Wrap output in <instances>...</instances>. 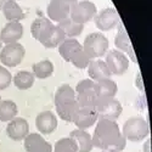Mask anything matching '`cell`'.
Here are the masks:
<instances>
[{
    "label": "cell",
    "mask_w": 152,
    "mask_h": 152,
    "mask_svg": "<svg viewBox=\"0 0 152 152\" xmlns=\"http://www.w3.org/2000/svg\"><path fill=\"white\" fill-rule=\"evenodd\" d=\"M91 142L93 147L102 152H121L126 145V140L116 121L108 119H97Z\"/></svg>",
    "instance_id": "obj_1"
},
{
    "label": "cell",
    "mask_w": 152,
    "mask_h": 152,
    "mask_svg": "<svg viewBox=\"0 0 152 152\" xmlns=\"http://www.w3.org/2000/svg\"><path fill=\"white\" fill-rule=\"evenodd\" d=\"M31 33L35 40H38L48 49L57 48L66 39V35L63 34L61 28L46 17H39L34 20L31 24Z\"/></svg>",
    "instance_id": "obj_2"
},
{
    "label": "cell",
    "mask_w": 152,
    "mask_h": 152,
    "mask_svg": "<svg viewBox=\"0 0 152 152\" xmlns=\"http://www.w3.org/2000/svg\"><path fill=\"white\" fill-rule=\"evenodd\" d=\"M78 102L75 99V91L68 84H62L55 93V108L61 119L71 122L78 110Z\"/></svg>",
    "instance_id": "obj_3"
},
{
    "label": "cell",
    "mask_w": 152,
    "mask_h": 152,
    "mask_svg": "<svg viewBox=\"0 0 152 152\" xmlns=\"http://www.w3.org/2000/svg\"><path fill=\"white\" fill-rule=\"evenodd\" d=\"M150 133V126L146 119L140 116H135L129 119L123 125L122 134L125 137V140H129L132 142H139L144 140Z\"/></svg>",
    "instance_id": "obj_4"
},
{
    "label": "cell",
    "mask_w": 152,
    "mask_h": 152,
    "mask_svg": "<svg viewBox=\"0 0 152 152\" xmlns=\"http://www.w3.org/2000/svg\"><path fill=\"white\" fill-rule=\"evenodd\" d=\"M82 46L88 57L90 60H96L106 55L108 50V39L102 33H90L86 35Z\"/></svg>",
    "instance_id": "obj_5"
},
{
    "label": "cell",
    "mask_w": 152,
    "mask_h": 152,
    "mask_svg": "<svg viewBox=\"0 0 152 152\" xmlns=\"http://www.w3.org/2000/svg\"><path fill=\"white\" fill-rule=\"evenodd\" d=\"M75 99L79 107H91L95 108L97 101V93L95 82L91 79H83L75 88Z\"/></svg>",
    "instance_id": "obj_6"
},
{
    "label": "cell",
    "mask_w": 152,
    "mask_h": 152,
    "mask_svg": "<svg viewBox=\"0 0 152 152\" xmlns=\"http://www.w3.org/2000/svg\"><path fill=\"white\" fill-rule=\"evenodd\" d=\"M95 110L99 119L116 121L121 116L123 107L122 104L115 97H105V99H97Z\"/></svg>",
    "instance_id": "obj_7"
},
{
    "label": "cell",
    "mask_w": 152,
    "mask_h": 152,
    "mask_svg": "<svg viewBox=\"0 0 152 152\" xmlns=\"http://www.w3.org/2000/svg\"><path fill=\"white\" fill-rule=\"evenodd\" d=\"M96 15V6L94 3L89 0H83V1H77L69 11V18L79 24H84L90 22Z\"/></svg>",
    "instance_id": "obj_8"
},
{
    "label": "cell",
    "mask_w": 152,
    "mask_h": 152,
    "mask_svg": "<svg viewBox=\"0 0 152 152\" xmlns=\"http://www.w3.org/2000/svg\"><path fill=\"white\" fill-rule=\"evenodd\" d=\"M26 49L20 43L6 44L0 51V61L6 67H16L23 61Z\"/></svg>",
    "instance_id": "obj_9"
},
{
    "label": "cell",
    "mask_w": 152,
    "mask_h": 152,
    "mask_svg": "<svg viewBox=\"0 0 152 152\" xmlns=\"http://www.w3.org/2000/svg\"><path fill=\"white\" fill-rule=\"evenodd\" d=\"M78 0H50L48 6V16L51 22H61L69 17L71 7Z\"/></svg>",
    "instance_id": "obj_10"
},
{
    "label": "cell",
    "mask_w": 152,
    "mask_h": 152,
    "mask_svg": "<svg viewBox=\"0 0 152 152\" xmlns=\"http://www.w3.org/2000/svg\"><path fill=\"white\" fill-rule=\"evenodd\" d=\"M106 65L111 74L122 75L126 72L129 67V58L118 50H111L106 53Z\"/></svg>",
    "instance_id": "obj_11"
},
{
    "label": "cell",
    "mask_w": 152,
    "mask_h": 152,
    "mask_svg": "<svg viewBox=\"0 0 152 152\" xmlns=\"http://www.w3.org/2000/svg\"><path fill=\"white\" fill-rule=\"evenodd\" d=\"M94 20H95L96 27L101 32L111 31L116 26H118V23H119L118 12L116 11V9H113V7H107V9L101 10L99 14L95 15Z\"/></svg>",
    "instance_id": "obj_12"
},
{
    "label": "cell",
    "mask_w": 152,
    "mask_h": 152,
    "mask_svg": "<svg viewBox=\"0 0 152 152\" xmlns=\"http://www.w3.org/2000/svg\"><path fill=\"white\" fill-rule=\"evenodd\" d=\"M99 117L95 108L91 107H78L77 112L73 117L72 123L77 125V128L80 130H85L88 128H90L91 125H94L97 122Z\"/></svg>",
    "instance_id": "obj_13"
},
{
    "label": "cell",
    "mask_w": 152,
    "mask_h": 152,
    "mask_svg": "<svg viewBox=\"0 0 152 152\" xmlns=\"http://www.w3.org/2000/svg\"><path fill=\"white\" fill-rule=\"evenodd\" d=\"M6 133L9 137L14 141H22L24 137L29 134V125L28 122L21 118V117H15L12 121L9 122L6 126Z\"/></svg>",
    "instance_id": "obj_14"
},
{
    "label": "cell",
    "mask_w": 152,
    "mask_h": 152,
    "mask_svg": "<svg viewBox=\"0 0 152 152\" xmlns=\"http://www.w3.org/2000/svg\"><path fill=\"white\" fill-rule=\"evenodd\" d=\"M27 152H53V146L38 133H31L23 139Z\"/></svg>",
    "instance_id": "obj_15"
},
{
    "label": "cell",
    "mask_w": 152,
    "mask_h": 152,
    "mask_svg": "<svg viewBox=\"0 0 152 152\" xmlns=\"http://www.w3.org/2000/svg\"><path fill=\"white\" fill-rule=\"evenodd\" d=\"M115 45L116 48L118 49V51L121 53H125L130 55V58L133 62L137 63V60L135 57V53H134V49H133V45H132V42L129 39V35L126 33L125 28L122 23H118V32H117V35L115 38Z\"/></svg>",
    "instance_id": "obj_16"
},
{
    "label": "cell",
    "mask_w": 152,
    "mask_h": 152,
    "mask_svg": "<svg viewBox=\"0 0 152 152\" xmlns=\"http://www.w3.org/2000/svg\"><path fill=\"white\" fill-rule=\"evenodd\" d=\"M23 35V26L20 22H7L0 32V42L5 44L17 43Z\"/></svg>",
    "instance_id": "obj_17"
},
{
    "label": "cell",
    "mask_w": 152,
    "mask_h": 152,
    "mask_svg": "<svg viewBox=\"0 0 152 152\" xmlns=\"http://www.w3.org/2000/svg\"><path fill=\"white\" fill-rule=\"evenodd\" d=\"M35 125L39 133L51 134L57 128V118L51 111L40 112L35 118Z\"/></svg>",
    "instance_id": "obj_18"
},
{
    "label": "cell",
    "mask_w": 152,
    "mask_h": 152,
    "mask_svg": "<svg viewBox=\"0 0 152 152\" xmlns=\"http://www.w3.org/2000/svg\"><path fill=\"white\" fill-rule=\"evenodd\" d=\"M88 74H89L90 79L94 82L111 78V72L106 65V62L100 58L90 61V63L88 65Z\"/></svg>",
    "instance_id": "obj_19"
},
{
    "label": "cell",
    "mask_w": 152,
    "mask_h": 152,
    "mask_svg": "<svg viewBox=\"0 0 152 152\" xmlns=\"http://www.w3.org/2000/svg\"><path fill=\"white\" fill-rule=\"evenodd\" d=\"M58 54L66 62H71L73 57L83 50L80 43L74 38H66L58 46Z\"/></svg>",
    "instance_id": "obj_20"
},
{
    "label": "cell",
    "mask_w": 152,
    "mask_h": 152,
    "mask_svg": "<svg viewBox=\"0 0 152 152\" xmlns=\"http://www.w3.org/2000/svg\"><path fill=\"white\" fill-rule=\"evenodd\" d=\"M68 137H71L74 141L78 152H91V150L94 148L91 142V135L86 133L85 130H80V129L72 130Z\"/></svg>",
    "instance_id": "obj_21"
},
{
    "label": "cell",
    "mask_w": 152,
    "mask_h": 152,
    "mask_svg": "<svg viewBox=\"0 0 152 152\" xmlns=\"http://www.w3.org/2000/svg\"><path fill=\"white\" fill-rule=\"evenodd\" d=\"M1 10L4 12L5 18L9 22H20L21 20H23L26 17L16 0H7V1L3 5Z\"/></svg>",
    "instance_id": "obj_22"
},
{
    "label": "cell",
    "mask_w": 152,
    "mask_h": 152,
    "mask_svg": "<svg viewBox=\"0 0 152 152\" xmlns=\"http://www.w3.org/2000/svg\"><path fill=\"white\" fill-rule=\"evenodd\" d=\"M95 86H96L97 99L115 97V95L117 94V90H118V86H117L116 82L112 80L111 78L95 82Z\"/></svg>",
    "instance_id": "obj_23"
},
{
    "label": "cell",
    "mask_w": 152,
    "mask_h": 152,
    "mask_svg": "<svg viewBox=\"0 0 152 152\" xmlns=\"http://www.w3.org/2000/svg\"><path fill=\"white\" fill-rule=\"evenodd\" d=\"M57 26L61 28V31L66 35V38H75L79 34H82V32L84 31V24L75 23L69 17L58 22Z\"/></svg>",
    "instance_id": "obj_24"
},
{
    "label": "cell",
    "mask_w": 152,
    "mask_h": 152,
    "mask_svg": "<svg viewBox=\"0 0 152 152\" xmlns=\"http://www.w3.org/2000/svg\"><path fill=\"white\" fill-rule=\"evenodd\" d=\"M18 113L17 105L11 100L0 101V121L10 122L12 121Z\"/></svg>",
    "instance_id": "obj_25"
},
{
    "label": "cell",
    "mask_w": 152,
    "mask_h": 152,
    "mask_svg": "<svg viewBox=\"0 0 152 152\" xmlns=\"http://www.w3.org/2000/svg\"><path fill=\"white\" fill-rule=\"evenodd\" d=\"M35 80L34 74L28 71H20L14 77V84L20 90H27L33 86Z\"/></svg>",
    "instance_id": "obj_26"
},
{
    "label": "cell",
    "mask_w": 152,
    "mask_h": 152,
    "mask_svg": "<svg viewBox=\"0 0 152 152\" xmlns=\"http://www.w3.org/2000/svg\"><path fill=\"white\" fill-rule=\"evenodd\" d=\"M53 73H54V65L49 60H43L33 65V74L35 78L45 79V78H49Z\"/></svg>",
    "instance_id": "obj_27"
},
{
    "label": "cell",
    "mask_w": 152,
    "mask_h": 152,
    "mask_svg": "<svg viewBox=\"0 0 152 152\" xmlns=\"http://www.w3.org/2000/svg\"><path fill=\"white\" fill-rule=\"evenodd\" d=\"M54 152H78V150L71 137H62L55 144Z\"/></svg>",
    "instance_id": "obj_28"
},
{
    "label": "cell",
    "mask_w": 152,
    "mask_h": 152,
    "mask_svg": "<svg viewBox=\"0 0 152 152\" xmlns=\"http://www.w3.org/2000/svg\"><path fill=\"white\" fill-rule=\"evenodd\" d=\"M12 82V75L11 73L4 67L0 66V90H4L11 84Z\"/></svg>",
    "instance_id": "obj_29"
},
{
    "label": "cell",
    "mask_w": 152,
    "mask_h": 152,
    "mask_svg": "<svg viewBox=\"0 0 152 152\" xmlns=\"http://www.w3.org/2000/svg\"><path fill=\"white\" fill-rule=\"evenodd\" d=\"M136 86H137V89H139V90H141V91L144 93L142 78H141V74H140V73H137V75H136Z\"/></svg>",
    "instance_id": "obj_30"
},
{
    "label": "cell",
    "mask_w": 152,
    "mask_h": 152,
    "mask_svg": "<svg viewBox=\"0 0 152 152\" xmlns=\"http://www.w3.org/2000/svg\"><path fill=\"white\" fill-rule=\"evenodd\" d=\"M144 152H151V139L146 140V142L144 144Z\"/></svg>",
    "instance_id": "obj_31"
},
{
    "label": "cell",
    "mask_w": 152,
    "mask_h": 152,
    "mask_svg": "<svg viewBox=\"0 0 152 152\" xmlns=\"http://www.w3.org/2000/svg\"><path fill=\"white\" fill-rule=\"evenodd\" d=\"M6 1H7V0H0V10L3 9V5H4Z\"/></svg>",
    "instance_id": "obj_32"
},
{
    "label": "cell",
    "mask_w": 152,
    "mask_h": 152,
    "mask_svg": "<svg viewBox=\"0 0 152 152\" xmlns=\"http://www.w3.org/2000/svg\"><path fill=\"white\" fill-rule=\"evenodd\" d=\"M0 101H1V96H0Z\"/></svg>",
    "instance_id": "obj_33"
},
{
    "label": "cell",
    "mask_w": 152,
    "mask_h": 152,
    "mask_svg": "<svg viewBox=\"0 0 152 152\" xmlns=\"http://www.w3.org/2000/svg\"><path fill=\"white\" fill-rule=\"evenodd\" d=\"M0 46H1V42H0Z\"/></svg>",
    "instance_id": "obj_34"
},
{
    "label": "cell",
    "mask_w": 152,
    "mask_h": 152,
    "mask_svg": "<svg viewBox=\"0 0 152 152\" xmlns=\"http://www.w3.org/2000/svg\"><path fill=\"white\" fill-rule=\"evenodd\" d=\"M16 1H17V0H16Z\"/></svg>",
    "instance_id": "obj_35"
}]
</instances>
